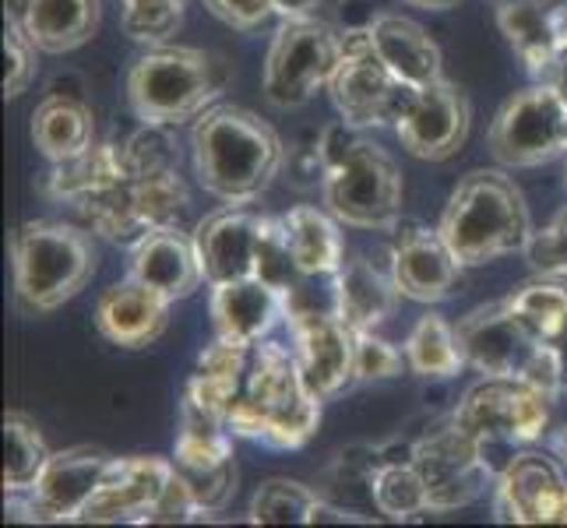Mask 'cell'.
<instances>
[{"instance_id": "obj_1", "label": "cell", "mask_w": 567, "mask_h": 528, "mask_svg": "<svg viewBox=\"0 0 567 528\" xmlns=\"http://www.w3.org/2000/svg\"><path fill=\"white\" fill-rule=\"evenodd\" d=\"M190 155L198 184L226 205L261 198L286 163L276 127L244 106L205 110L190 131Z\"/></svg>"}, {"instance_id": "obj_2", "label": "cell", "mask_w": 567, "mask_h": 528, "mask_svg": "<svg viewBox=\"0 0 567 528\" xmlns=\"http://www.w3.org/2000/svg\"><path fill=\"white\" fill-rule=\"evenodd\" d=\"M318 423L321 398L303 381L297 352L268 339L254 345L247 381L229 408L233 434L292 452L318 434Z\"/></svg>"}, {"instance_id": "obj_3", "label": "cell", "mask_w": 567, "mask_h": 528, "mask_svg": "<svg viewBox=\"0 0 567 528\" xmlns=\"http://www.w3.org/2000/svg\"><path fill=\"white\" fill-rule=\"evenodd\" d=\"M321 163V194L324 208L342 226L391 232L402 219L405 184L395 159L374 142H367L357 127L324 131L318 145Z\"/></svg>"}, {"instance_id": "obj_4", "label": "cell", "mask_w": 567, "mask_h": 528, "mask_svg": "<svg viewBox=\"0 0 567 528\" xmlns=\"http://www.w3.org/2000/svg\"><path fill=\"white\" fill-rule=\"evenodd\" d=\"M437 229L465 268L507 258L533 240L529 205L512 176L497 169H476L462 176Z\"/></svg>"}, {"instance_id": "obj_5", "label": "cell", "mask_w": 567, "mask_h": 528, "mask_svg": "<svg viewBox=\"0 0 567 528\" xmlns=\"http://www.w3.org/2000/svg\"><path fill=\"white\" fill-rule=\"evenodd\" d=\"M229 85L223 56L194 46H155L127 74V103L142 124L177 127L198 121Z\"/></svg>"}, {"instance_id": "obj_6", "label": "cell", "mask_w": 567, "mask_h": 528, "mask_svg": "<svg viewBox=\"0 0 567 528\" xmlns=\"http://www.w3.org/2000/svg\"><path fill=\"white\" fill-rule=\"evenodd\" d=\"M14 297L29 314H50L85 289L100 250L85 229L35 219L14 232Z\"/></svg>"}, {"instance_id": "obj_7", "label": "cell", "mask_w": 567, "mask_h": 528, "mask_svg": "<svg viewBox=\"0 0 567 528\" xmlns=\"http://www.w3.org/2000/svg\"><path fill=\"white\" fill-rule=\"evenodd\" d=\"M554 395L543 387L522 381V377H483L462 395L455 408V423L468 437H476L480 447L491 458V465L504 468L522 447L543 441L546 426H550Z\"/></svg>"}, {"instance_id": "obj_8", "label": "cell", "mask_w": 567, "mask_h": 528, "mask_svg": "<svg viewBox=\"0 0 567 528\" xmlns=\"http://www.w3.org/2000/svg\"><path fill=\"white\" fill-rule=\"evenodd\" d=\"M455 328L468 366H476L483 377H522L546 395H560L554 349L525 328L507 300L468 310Z\"/></svg>"}, {"instance_id": "obj_9", "label": "cell", "mask_w": 567, "mask_h": 528, "mask_svg": "<svg viewBox=\"0 0 567 528\" xmlns=\"http://www.w3.org/2000/svg\"><path fill=\"white\" fill-rule=\"evenodd\" d=\"M342 61V32L315 14L282 18L265 56V95L271 106L297 110L331 85Z\"/></svg>"}, {"instance_id": "obj_10", "label": "cell", "mask_w": 567, "mask_h": 528, "mask_svg": "<svg viewBox=\"0 0 567 528\" xmlns=\"http://www.w3.org/2000/svg\"><path fill=\"white\" fill-rule=\"evenodd\" d=\"M187 205L190 194L184 176L177 169H163V173L127 176L124 184L95 194V198L74 208L85 215L95 237H103L116 247H134L155 229L177 226Z\"/></svg>"}, {"instance_id": "obj_11", "label": "cell", "mask_w": 567, "mask_h": 528, "mask_svg": "<svg viewBox=\"0 0 567 528\" xmlns=\"http://www.w3.org/2000/svg\"><path fill=\"white\" fill-rule=\"evenodd\" d=\"M328 89L339 116L357 131L395 127V121L416 92L399 82L391 68L381 61L370 25L342 32V61L336 74H331Z\"/></svg>"}, {"instance_id": "obj_12", "label": "cell", "mask_w": 567, "mask_h": 528, "mask_svg": "<svg viewBox=\"0 0 567 528\" xmlns=\"http://www.w3.org/2000/svg\"><path fill=\"white\" fill-rule=\"evenodd\" d=\"M486 142H491L494 159L512 169H533L564 159L567 103L546 82L522 89L501 106Z\"/></svg>"}, {"instance_id": "obj_13", "label": "cell", "mask_w": 567, "mask_h": 528, "mask_svg": "<svg viewBox=\"0 0 567 528\" xmlns=\"http://www.w3.org/2000/svg\"><path fill=\"white\" fill-rule=\"evenodd\" d=\"M303 282V279H300ZM286 292V321L297 342V363L310 391L328 402L357 381V345L353 328H349L336 307H315L303 297V286Z\"/></svg>"}, {"instance_id": "obj_14", "label": "cell", "mask_w": 567, "mask_h": 528, "mask_svg": "<svg viewBox=\"0 0 567 528\" xmlns=\"http://www.w3.org/2000/svg\"><path fill=\"white\" fill-rule=\"evenodd\" d=\"M409 462L416 465L426 486L430 511H458V507L476 504L497 479V468L480 441L468 437L455 420L420 437L409 452Z\"/></svg>"}, {"instance_id": "obj_15", "label": "cell", "mask_w": 567, "mask_h": 528, "mask_svg": "<svg viewBox=\"0 0 567 528\" xmlns=\"http://www.w3.org/2000/svg\"><path fill=\"white\" fill-rule=\"evenodd\" d=\"M113 455L103 447H68L50 455L29 494H8L11 521H82L89 500L100 494Z\"/></svg>"}, {"instance_id": "obj_16", "label": "cell", "mask_w": 567, "mask_h": 528, "mask_svg": "<svg viewBox=\"0 0 567 528\" xmlns=\"http://www.w3.org/2000/svg\"><path fill=\"white\" fill-rule=\"evenodd\" d=\"M494 511L515 525H567V473L557 458L515 452L494 479Z\"/></svg>"}, {"instance_id": "obj_17", "label": "cell", "mask_w": 567, "mask_h": 528, "mask_svg": "<svg viewBox=\"0 0 567 528\" xmlns=\"http://www.w3.org/2000/svg\"><path fill=\"white\" fill-rule=\"evenodd\" d=\"M473 124V110L458 85L437 77L413 92V100L395 121V134L409 155L423 163H444L462 152Z\"/></svg>"}, {"instance_id": "obj_18", "label": "cell", "mask_w": 567, "mask_h": 528, "mask_svg": "<svg viewBox=\"0 0 567 528\" xmlns=\"http://www.w3.org/2000/svg\"><path fill=\"white\" fill-rule=\"evenodd\" d=\"M388 268H391V279H395L405 300L444 303L455 297L465 265L455 258V250L447 247L441 229L413 222L395 232Z\"/></svg>"}, {"instance_id": "obj_19", "label": "cell", "mask_w": 567, "mask_h": 528, "mask_svg": "<svg viewBox=\"0 0 567 528\" xmlns=\"http://www.w3.org/2000/svg\"><path fill=\"white\" fill-rule=\"evenodd\" d=\"M173 479V458H113L100 494L82 511L85 525H152Z\"/></svg>"}, {"instance_id": "obj_20", "label": "cell", "mask_w": 567, "mask_h": 528, "mask_svg": "<svg viewBox=\"0 0 567 528\" xmlns=\"http://www.w3.org/2000/svg\"><path fill=\"white\" fill-rule=\"evenodd\" d=\"M261 219L240 205H229L226 211H215L194 229V244H198V258L205 268V282H237L254 279L258 268V247H261Z\"/></svg>"}, {"instance_id": "obj_21", "label": "cell", "mask_w": 567, "mask_h": 528, "mask_svg": "<svg viewBox=\"0 0 567 528\" xmlns=\"http://www.w3.org/2000/svg\"><path fill=\"white\" fill-rule=\"evenodd\" d=\"M127 276L163 292L166 300H187L202 289L205 268L198 258V244L177 226L155 229L131 247V265Z\"/></svg>"}, {"instance_id": "obj_22", "label": "cell", "mask_w": 567, "mask_h": 528, "mask_svg": "<svg viewBox=\"0 0 567 528\" xmlns=\"http://www.w3.org/2000/svg\"><path fill=\"white\" fill-rule=\"evenodd\" d=\"M169 307L163 292L138 279H124L110 286L100 303H95V328L103 331V339L121 349H145L163 335L169 324Z\"/></svg>"}, {"instance_id": "obj_23", "label": "cell", "mask_w": 567, "mask_h": 528, "mask_svg": "<svg viewBox=\"0 0 567 528\" xmlns=\"http://www.w3.org/2000/svg\"><path fill=\"white\" fill-rule=\"evenodd\" d=\"M212 324L219 339L258 345L286 318V292L271 289L261 279H237L212 286Z\"/></svg>"}, {"instance_id": "obj_24", "label": "cell", "mask_w": 567, "mask_h": 528, "mask_svg": "<svg viewBox=\"0 0 567 528\" xmlns=\"http://www.w3.org/2000/svg\"><path fill=\"white\" fill-rule=\"evenodd\" d=\"M4 18L18 22L39 53H71L100 32V0H8Z\"/></svg>"}, {"instance_id": "obj_25", "label": "cell", "mask_w": 567, "mask_h": 528, "mask_svg": "<svg viewBox=\"0 0 567 528\" xmlns=\"http://www.w3.org/2000/svg\"><path fill=\"white\" fill-rule=\"evenodd\" d=\"M402 300V292L391 279V268L381 271L367 258H346L331 276V303L336 314L353 331H378Z\"/></svg>"}, {"instance_id": "obj_26", "label": "cell", "mask_w": 567, "mask_h": 528, "mask_svg": "<svg viewBox=\"0 0 567 528\" xmlns=\"http://www.w3.org/2000/svg\"><path fill=\"white\" fill-rule=\"evenodd\" d=\"M370 35H374L381 61L409 89H423L430 82H437V77H444L437 43L426 35V29L420 22H413V18L378 14L374 22H370Z\"/></svg>"}, {"instance_id": "obj_27", "label": "cell", "mask_w": 567, "mask_h": 528, "mask_svg": "<svg viewBox=\"0 0 567 528\" xmlns=\"http://www.w3.org/2000/svg\"><path fill=\"white\" fill-rule=\"evenodd\" d=\"M286 240L292 258H297L300 276L307 279H331L346 261V244H342V222L328 208L315 205H297L282 215Z\"/></svg>"}, {"instance_id": "obj_28", "label": "cell", "mask_w": 567, "mask_h": 528, "mask_svg": "<svg viewBox=\"0 0 567 528\" xmlns=\"http://www.w3.org/2000/svg\"><path fill=\"white\" fill-rule=\"evenodd\" d=\"M497 29L522 56L533 77H543L554 64L557 50L564 46L557 8H543V0H501L497 4Z\"/></svg>"}, {"instance_id": "obj_29", "label": "cell", "mask_w": 567, "mask_h": 528, "mask_svg": "<svg viewBox=\"0 0 567 528\" xmlns=\"http://www.w3.org/2000/svg\"><path fill=\"white\" fill-rule=\"evenodd\" d=\"M131 176V163H127V152L124 145H89L82 155L64 163H53V173L47 180V194L56 201H68V205H82L95 194H103L116 184H124Z\"/></svg>"}, {"instance_id": "obj_30", "label": "cell", "mask_w": 567, "mask_h": 528, "mask_svg": "<svg viewBox=\"0 0 567 528\" xmlns=\"http://www.w3.org/2000/svg\"><path fill=\"white\" fill-rule=\"evenodd\" d=\"M32 142L50 163H64L95 145V116L82 100L50 95L32 113Z\"/></svg>"}, {"instance_id": "obj_31", "label": "cell", "mask_w": 567, "mask_h": 528, "mask_svg": "<svg viewBox=\"0 0 567 528\" xmlns=\"http://www.w3.org/2000/svg\"><path fill=\"white\" fill-rule=\"evenodd\" d=\"M405 363L416 377H437L447 381L462 374V366H468L462 342H458V328L447 324L441 314H426L413 324L409 339L402 345Z\"/></svg>"}, {"instance_id": "obj_32", "label": "cell", "mask_w": 567, "mask_h": 528, "mask_svg": "<svg viewBox=\"0 0 567 528\" xmlns=\"http://www.w3.org/2000/svg\"><path fill=\"white\" fill-rule=\"evenodd\" d=\"M50 462V447L22 413L4 416V494H29Z\"/></svg>"}, {"instance_id": "obj_33", "label": "cell", "mask_w": 567, "mask_h": 528, "mask_svg": "<svg viewBox=\"0 0 567 528\" xmlns=\"http://www.w3.org/2000/svg\"><path fill=\"white\" fill-rule=\"evenodd\" d=\"M370 497H374L378 511L391 521H413L430 511L426 486L409 458L378 465L374 476H370Z\"/></svg>"}, {"instance_id": "obj_34", "label": "cell", "mask_w": 567, "mask_h": 528, "mask_svg": "<svg viewBox=\"0 0 567 528\" xmlns=\"http://www.w3.org/2000/svg\"><path fill=\"white\" fill-rule=\"evenodd\" d=\"M504 300L512 303V310L539 342H550L567 324V282H560L557 276H543V279L525 282Z\"/></svg>"}, {"instance_id": "obj_35", "label": "cell", "mask_w": 567, "mask_h": 528, "mask_svg": "<svg viewBox=\"0 0 567 528\" xmlns=\"http://www.w3.org/2000/svg\"><path fill=\"white\" fill-rule=\"evenodd\" d=\"M318 494L297 479H268L250 500L254 525H310L318 507Z\"/></svg>"}, {"instance_id": "obj_36", "label": "cell", "mask_w": 567, "mask_h": 528, "mask_svg": "<svg viewBox=\"0 0 567 528\" xmlns=\"http://www.w3.org/2000/svg\"><path fill=\"white\" fill-rule=\"evenodd\" d=\"M121 25L134 39V43H152L159 46L169 35H177L184 25V8L177 0H121Z\"/></svg>"}, {"instance_id": "obj_37", "label": "cell", "mask_w": 567, "mask_h": 528, "mask_svg": "<svg viewBox=\"0 0 567 528\" xmlns=\"http://www.w3.org/2000/svg\"><path fill=\"white\" fill-rule=\"evenodd\" d=\"M124 152L131 163V176L177 169V148H173L166 124H145L138 134H131L124 142Z\"/></svg>"}, {"instance_id": "obj_38", "label": "cell", "mask_w": 567, "mask_h": 528, "mask_svg": "<svg viewBox=\"0 0 567 528\" xmlns=\"http://www.w3.org/2000/svg\"><path fill=\"white\" fill-rule=\"evenodd\" d=\"M353 345H357V381H388L399 377L409 366L405 352L381 339L378 331H353Z\"/></svg>"}, {"instance_id": "obj_39", "label": "cell", "mask_w": 567, "mask_h": 528, "mask_svg": "<svg viewBox=\"0 0 567 528\" xmlns=\"http://www.w3.org/2000/svg\"><path fill=\"white\" fill-rule=\"evenodd\" d=\"M35 43L25 35V29L4 18V95L14 100L22 95L35 77Z\"/></svg>"}, {"instance_id": "obj_40", "label": "cell", "mask_w": 567, "mask_h": 528, "mask_svg": "<svg viewBox=\"0 0 567 528\" xmlns=\"http://www.w3.org/2000/svg\"><path fill=\"white\" fill-rule=\"evenodd\" d=\"M525 253H529L533 268L543 271V276L567 279V208L554 215L550 226L533 229V240L525 244Z\"/></svg>"}, {"instance_id": "obj_41", "label": "cell", "mask_w": 567, "mask_h": 528, "mask_svg": "<svg viewBox=\"0 0 567 528\" xmlns=\"http://www.w3.org/2000/svg\"><path fill=\"white\" fill-rule=\"evenodd\" d=\"M205 8L229 29L250 32L268 22V14H276V0H205Z\"/></svg>"}, {"instance_id": "obj_42", "label": "cell", "mask_w": 567, "mask_h": 528, "mask_svg": "<svg viewBox=\"0 0 567 528\" xmlns=\"http://www.w3.org/2000/svg\"><path fill=\"white\" fill-rule=\"evenodd\" d=\"M539 82H546V85H550L557 95H560V100L567 103V43L557 50V56H554V64L550 68H546V74L539 77Z\"/></svg>"}, {"instance_id": "obj_43", "label": "cell", "mask_w": 567, "mask_h": 528, "mask_svg": "<svg viewBox=\"0 0 567 528\" xmlns=\"http://www.w3.org/2000/svg\"><path fill=\"white\" fill-rule=\"evenodd\" d=\"M546 345H550L554 349V360H557V374H560V395H564V391H567V324L557 331V335L550 339V342H546Z\"/></svg>"}, {"instance_id": "obj_44", "label": "cell", "mask_w": 567, "mask_h": 528, "mask_svg": "<svg viewBox=\"0 0 567 528\" xmlns=\"http://www.w3.org/2000/svg\"><path fill=\"white\" fill-rule=\"evenodd\" d=\"M321 4V0H276V14L282 18H300V14H310Z\"/></svg>"}, {"instance_id": "obj_45", "label": "cell", "mask_w": 567, "mask_h": 528, "mask_svg": "<svg viewBox=\"0 0 567 528\" xmlns=\"http://www.w3.org/2000/svg\"><path fill=\"white\" fill-rule=\"evenodd\" d=\"M405 4H413V8H426V11H447V8L462 4V0H405Z\"/></svg>"}, {"instance_id": "obj_46", "label": "cell", "mask_w": 567, "mask_h": 528, "mask_svg": "<svg viewBox=\"0 0 567 528\" xmlns=\"http://www.w3.org/2000/svg\"><path fill=\"white\" fill-rule=\"evenodd\" d=\"M554 452H557V458L567 462V429H560V434L554 437Z\"/></svg>"}, {"instance_id": "obj_47", "label": "cell", "mask_w": 567, "mask_h": 528, "mask_svg": "<svg viewBox=\"0 0 567 528\" xmlns=\"http://www.w3.org/2000/svg\"><path fill=\"white\" fill-rule=\"evenodd\" d=\"M557 25H560V39L567 43V4H560V8H557Z\"/></svg>"}, {"instance_id": "obj_48", "label": "cell", "mask_w": 567, "mask_h": 528, "mask_svg": "<svg viewBox=\"0 0 567 528\" xmlns=\"http://www.w3.org/2000/svg\"><path fill=\"white\" fill-rule=\"evenodd\" d=\"M564 187H567V173H564Z\"/></svg>"}, {"instance_id": "obj_49", "label": "cell", "mask_w": 567, "mask_h": 528, "mask_svg": "<svg viewBox=\"0 0 567 528\" xmlns=\"http://www.w3.org/2000/svg\"><path fill=\"white\" fill-rule=\"evenodd\" d=\"M177 4H187V0H177Z\"/></svg>"}]
</instances>
